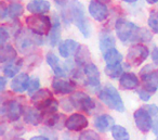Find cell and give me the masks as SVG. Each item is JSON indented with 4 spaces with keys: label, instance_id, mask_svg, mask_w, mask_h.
I'll use <instances>...</instances> for the list:
<instances>
[{
    "label": "cell",
    "instance_id": "6da1fadb",
    "mask_svg": "<svg viewBox=\"0 0 158 140\" xmlns=\"http://www.w3.org/2000/svg\"><path fill=\"white\" fill-rule=\"evenodd\" d=\"M117 37L123 44L129 42H148L152 40V34L145 28H140L134 23L125 19H119L115 24Z\"/></svg>",
    "mask_w": 158,
    "mask_h": 140
},
{
    "label": "cell",
    "instance_id": "7a4b0ae2",
    "mask_svg": "<svg viewBox=\"0 0 158 140\" xmlns=\"http://www.w3.org/2000/svg\"><path fill=\"white\" fill-rule=\"evenodd\" d=\"M68 14L70 20L74 22V24L78 27L80 33L86 38L90 37L91 26L89 20L86 16V11L82 3L78 0H72L68 5Z\"/></svg>",
    "mask_w": 158,
    "mask_h": 140
},
{
    "label": "cell",
    "instance_id": "3957f363",
    "mask_svg": "<svg viewBox=\"0 0 158 140\" xmlns=\"http://www.w3.org/2000/svg\"><path fill=\"white\" fill-rule=\"evenodd\" d=\"M16 48L23 55H28L35 50V47L44 44L41 36L36 35L29 29H20L15 35Z\"/></svg>",
    "mask_w": 158,
    "mask_h": 140
},
{
    "label": "cell",
    "instance_id": "277c9868",
    "mask_svg": "<svg viewBox=\"0 0 158 140\" xmlns=\"http://www.w3.org/2000/svg\"><path fill=\"white\" fill-rule=\"evenodd\" d=\"M99 99L110 109L115 110L117 112L125 111V103L121 99V96L113 85L108 84L104 86V88H102L99 94Z\"/></svg>",
    "mask_w": 158,
    "mask_h": 140
},
{
    "label": "cell",
    "instance_id": "5b68a950",
    "mask_svg": "<svg viewBox=\"0 0 158 140\" xmlns=\"http://www.w3.org/2000/svg\"><path fill=\"white\" fill-rule=\"evenodd\" d=\"M25 22H26V25L29 31H31L34 34L39 36L47 35V34L50 33L51 28H52V22H51L50 18L44 15V14L29 15L25 19Z\"/></svg>",
    "mask_w": 158,
    "mask_h": 140
},
{
    "label": "cell",
    "instance_id": "8992f818",
    "mask_svg": "<svg viewBox=\"0 0 158 140\" xmlns=\"http://www.w3.org/2000/svg\"><path fill=\"white\" fill-rule=\"evenodd\" d=\"M24 105L19 99H13L2 102L1 104V116H6L10 122H16L24 115Z\"/></svg>",
    "mask_w": 158,
    "mask_h": 140
},
{
    "label": "cell",
    "instance_id": "52a82bcc",
    "mask_svg": "<svg viewBox=\"0 0 158 140\" xmlns=\"http://www.w3.org/2000/svg\"><path fill=\"white\" fill-rule=\"evenodd\" d=\"M141 81L143 84V88L148 92H153L158 90V70L154 68L152 64L144 66L141 70Z\"/></svg>",
    "mask_w": 158,
    "mask_h": 140
},
{
    "label": "cell",
    "instance_id": "ba28073f",
    "mask_svg": "<svg viewBox=\"0 0 158 140\" xmlns=\"http://www.w3.org/2000/svg\"><path fill=\"white\" fill-rule=\"evenodd\" d=\"M70 101H72L74 109L85 111L89 114L92 113V111L95 110V107H97L94 100L84 91H76L75 94H73V96L70 97Z\"/></svg>",
    "mask_w": 158,
    "mask_h": 140
},
{
    "label": "cell",
    "instance_id": "9c48e42d",
    "mask_svg": "<svg viewBox=\"0 0 158 140\" xmlns=\"http://www.w3.org/2000/svg\"><path fill=\"white\" fill-rule=\"evenodd\" d=\"M149 55V50L145 45L135 44L132 45L127 52V61L130 65L139 66L147 59Z\"/></svg>",
    "mask_w": 158,
    "mask_h": 140
},
{
    "label": "cell",
    "instance_id": "30bf717a",
    "mask_svg": "<svg viewBox=\"0 0 158 140\" xmlns=\"http://www.w3.org/2000/svg\"><path fill=\"white\" fill-rule=\"evenodd\" d=\"M134 123H135L136 128L142 133H148L151 129H153V120L152 115L148 113L146 107H140L133 114Z\"/></svg>",
    "mask_w": 158,
    "mask_h": 140
},
{
    "label": "cell",
    "instance_id": "8fae6325",
    "mask_svg": "<svg viewBox=\"0 0 158 140\" xmlns=\"http://www.w3.org/2000/svg\"><path fill=\"white\" fill-rule=\"evenodd\" d=\"M84 74L86 75V86L93 92L100 89L101 83H100V71L98 66L93 63H88L84 66Z\"/></svg>",
    "mask_w": 158,
    "mask_h": 140
},
{
    "label": "cell",
    "instance_id": "7c38bea8",
    "mask_svg": "<svg viewBox=\"0 0 158 140\" xmlns=\"http://www.w3.org/2000/svg\"><path fill=\"white\" fill-rule=\"evenodd\" d=\"M24 12V7L20 2H11L6 6L5 3H1V10H0V16L1 20H16L20 18Z\"/></svg>",
    "mask_w": 158,
    "mask_h": 140
},
{
    "label": "cell",
    "instance_id": "4fadbf2b",
    "mask_svg": "<svg viewBox=\"0 0 158 140\" xmlns=\"http://www.w3.org/2000/svg\"><path fill=\"white\" fill-rule=\"evenodd\" d=\"M88 10L90 15L98 22H104L110 14V11H108L106 5L101 2L100 0H91L90 3H89Z\"/></svg>",
    "mask_w": 158,
    "mask_h": 140
},
{
    "label": "cell",
    "instance_id": "5bb4252c",
    "mask_svg": "<svg viewBox=\"0 0 158 140\" xmlns=\"http://www.w3.org/2000/svg\"><path fill=\"white\" fill-rule=\"evenodd\" d=\"M52 89L57 94H73L76 90V83L74 81L55 77L52 81Z\"/></svg>",
    "mask_w": 158,
    "mask_h": 140
},
{
    "label": "cell",
    "instance_id": "9a60e30c",
    "mask_svg": "<svg viewBox=\"0 0 158 140\" xmlns=\"http://www.w3.org/2000/svg\"><path fill=\"white\" fill-rule=\"evenodd\" d=\"M88 118L81 113H74L67 117L65 127L70 131H81L88 126Z\"/></svg>",
    "mask_w": 158,
    "mask_h": 140
},
{
    "label": "cell",
    "instance_id": "2e32d148",
    "mask_svg": "<svg viewBox=\"0 0 158 140\" xmlns=\"http://www.w3.org/2000/svg\"><path fill=\"white\" fill-rule=\"evenodd\" d=\"M79 48H80V46L76 40L66 39L59 45V53L61 55L62 58L68 59L72 55H74L75 53H77Z\"/></svg>",
    "mask_w": 158,
    "mask_h": 140
},
{
    "label": "cell",
    "instance_id": "e0dca14e",
    "mask_svg": "<svg viewBox=\"0 0 158 140\" xmlns=\"http://www.w3.org/2000/svg\"><path fill=\"white\" fill-rule=\"evenodd\" d=\"M94 126L100 133H107L115 126V120L108 114H101L94 120Z\"/></svg>",
    "mask_w": 158,
    "mask_h": 140
},
{
    "label": "cell",
    "instance_id": "ac0fdd59",
    "mask_svg": "<svg viewBox=\"0 0 158 140\" xmlns=\"http://www.w3.org/2000/svg\"><path fill=\"white\" fill-rule=\"evenodd\" d=\"M29 81H31V78L26 73H20L12 79L10 87H11L12 91L16 92V94H22L27 90Z\"/></svg>",
    "mask_w": 158,
    "mask_h": 140
},
{
    "label": "cell",
    "instance_id": "d6986e66",
    "mask_svg": "<svg viewBox=\"0 0 158 140\" xmlns=\"http://www.w3.org/2000/svg\"><path fill=\"white\" fill-rule=\"evenodd\" d=\"M26 9L31 13L41 15L50 11L51 5L48 0H31V2L27 3Z\"/></svg>",
    "mask_w": 158,
    "mask_h": 140
},
{
    "label": "cell",
    "instance_id": "ffe728a7",
    "mask_svg": "<svg viewBox=\"0 0 158 140\" xmlns=\"http://www.w3.org/2000/svg\"><path fill=\"white\" fill-rule=\"evenodd\" d=\"M140 85L139 77L134 73H123V76L119 78V86L123 90H133L136 89Z\"/></svg>",
    "mask_w": 158,
    "mask_h": 140
},
{
    "label": "cell",
    "instance_id": "44dd1931",
    "mask_svg": "<svg viewBox=\"0 0 158 140\" xmlns=\"http://www.w3.org/2000/svg\"><path fill=\"white\" fill-rule=\"evenodd\" d=\"M23 116H24V122L33 126H37L44 120L42 113L36 107H26Z\"/></svg>",
    "mask_w": 158,
    "mask_h": 140
},
{
    "label": "cell",
    "instance_id": "7402d4cb",
    "mask_svg": "<svg viewBox=\"0 0 158 140\" xmlns=\"http://www.w3.org/2000/svg\"><path fill=\"white\" fill-rule=\"evenodd\" d=\"M67 118L64 114H52L44 117V124L51 129H62L66 125Z\"/></svg>",
    "mask_w": 158,
    "mask_h": 140
},
{
    "label": "cell",
    "instance_id": "603a6c76",
    "mask_svg": "<svg viewBox=\"0 0 158 140\" xmlns=\"http://www.w3.org/2000/svg\"><path fill=\"white\" fill-rule=\"evenodd\" d=\"M18 58V52L11 45H5L0 48V62L2 64H9L14 62Z\"/></svg>",
    "mask_w": 158,
    "mask_h": 140
},
{
    "label": "cell",
    "instance_id": "cb8c5ba5",
    "mask_svg": "<svg viewBox=\"0 0 158 140\" xmlns=\"http://www.w3.org/2000/svg\"><path fill=\"white\" fill-rule=\"evenodd\" d=\"M47 63L50 65V68H52L53 73L55 74V76L56 77H64L66 75V71L65 68H63L61 66V64H60V60L59 58L56 57V55H54L53 52H49L48 55H47Z\"/></svg>",
    "mask_w": 158,
    "mask_h": 140
},
{
    "label": "cell",
    "instance_id": "d4e9b609",
    "mask_svg": "<svg viewBox=\"0 0 158 140\" xmlns=\"http://www.w3.org/2000/svg\"><path fill=\"white\" fill-rule=\"evenodd\" d=\"M49 35V44L51 47H55L61 40V35H62V31H61V23H60L59 19L56 16L53 18V23H52V28H51Z\"/></svg>",
    "mask_w": 158,
    "mask_h": 140
},
{
    "label": "cell",
    "instance_id": "484cf974",
    "mask_svg": "<svg viewBox=\"0 0 158 140\" xmlns=\"http://www.w3.org/2000/svg\"><path fill=\"white\" fill-rule=\"evenodd\" d=\"M51 98H53L52 92L44 88V89H39L35 94L31 96V102L35 105L36 109H39L44 102H47Z\"/></svg>",
    "mask_w": 158,
    "mask_h": 140
},
{
    "label": "cell",
    "instance_id": "4316f807",
    "mask_svg": "<svg viewBox=\"0 0 158 140\" xmlns=\"http://www.w3.org/2000/svg\"><path fill=\"white\" fill-rule=\"evenodd\" d=\"M23 66V60L22 59H16L14 62L9 64H6L2 68V72L5 77H8V78H12V77H15L16 75L20 74V70Z\"/></svg>",
    "mask_w": 158,
    "mask_h": 140
},
{
    "label": "cell",
    "instance_id": "83f0119b",
    "mask_svg": "<svg viewBox=\"0 0 158 140\" xmlns=\"http://www.w3.org/2000/svg\"><path fill=\"white\" fill-rule=\"evenodd\" d=\"M103 59L107 65H118L123 62V55L116 48H113L103 53Z\"/></svg>",
    "mask_w": 158,
    "mask_h": 140
},
{
    "label": "cell",
    "instance_id": "f1b7e54d",
    "mask_svg": "<svg viewBox=\"0 0 158 140\" xmlns=\"http://www.w3.org/2000/svg\"><path fill=\"white\" fill-rule=\"evenodd\" d=\"M115 48V38L110 34H104L101 36L100 39V49L103 53H105L106 51L110 50V49Z\"/></svg>",
    "mask_w": 158,
    "mask_h": 140
},
{
    "label": "cell",
    "instance_id": "f546056e",
    "mask_svg": "<svg viewBox=\"0 0 158 140\" xmlns=\"http://www.w3.org/2000/svg\"><path fill=\"white\" fill-rule=\"evenodd\" d=\"M104 71H105V74L110 78H120L123 74V66L121 64H118V65H106Z\"/></svg>",
    "mask_w": 158,
    "mask_h": 140
},
{
    "label": "cell",
    "instance_id": "4dcf8cb0",
    "mask_svg": "<svg viewBox=\"0 0 158 140\" xmlns=\"http://www.w3.org/2000/svg\"><path fill=\"white\" fill-rule=\"evenodd\" d=\"M90 60V55H89V51L86 47H81L79 48V50L76 53V62L79 66H85L86 64L90 63L89 62Z\"/></svg>",
    "mask_w": 158,
    "mask_h": 140
},
{
    "label": "cell",
    "instance_id": "1f68e13d",
    "mask_svg": "<svg viewBox=\"0 0 158 140\" xmlns=\"http://www.w3.org/2000/svg\"><path fill=\"white\" fill-rule=\"evenodd\" d=\"M112 136L115 140H129L130 136L129 133L125 127L120 125H115L114 128L112 129Z\"/></svg>",
    "mask_w": 158,
    "mask_h": 140
},
{
    "label": "cell",
    "instance_id": "d6a6232c",
    "mask_svg": "<svg viewBox=\"0 0 158 140\" xmlns=\"http://www.w3.org/2000/svg\"><path fill=\"white\" fill-rule=\"evenodd\" d=\"M147 23H148L149 28L158 35V10H152Z\"/></svg>",
    "mask_w": 158,
    "mask_h": 140
},
{
    "label": "cell",
    "instance_id": "836d02e7",
    "mask_svg": "<svg viewBox=\"0 0 158 140\" xmlns=\"http://www.w3.org/2000/svg\"><path fill=\"white\" fill-rule=\"evenodd\" d=\"M39 87H40V81L37 76H33L29 81V84H28V88H27V92L28 94L33 96L35 94L36 92L39 90Z\"/></svg>",
    "mask_w": 158,
    "mask_h": 140
},
{
    "label": "cell",
    "instance_id": "e575fe53",
    "mask_svg": "<svg viewBox=\"0 0 158 140\" xmlns=\"http://www.w3.org/2000/svg\"><path fill=\"white\" fill-rule=\"evenodd\" d=\"M78 140H101V137L98 133H95L94 130H85L81 133V135L79 136Z\"/></svg>",
    "mask_w": 158,
    "mask_h": 140
},
{
    "label": "cell",
    "instance_id": "d590c367",
    "mask_svg": "<svg viewBox=\"0 0 158 140\" xmlns=\"http://www.w3.org/2000/svg\"><path fill=\"white\" fill-rule=\"evenodd\" d=\"M10 37V34H9V31H7L5 26H1L0 27V45L1 46H5L6 42H8Z\"/></svg>",
    "mask_w": 158,
    "mask_h": 140
},
{
    "label": "cell",
    "instance_id": "8d00e7d4",
    "mask_svg": "<svg viewBox=\"0 0 158 140\" xmlns=\"http://www.w3.org/2000/svg\"><path fill=\"white\" fill-rule=\"evenodd\" d=\"M138 94H139V97H140L141 100L145 101V102H147V101L151 99V96H152L151 92H148L147 90H145L144 88L138 89Z\"/></svg>",
    "mask_w": 158,
    "mask_h": 140
},
{
    "label": "cell",
    "instance_id": "74e56055",
    "mask_svg": "<svg viewBox=\"0 0 158 140\" xmlns=\"http://www.w3.org/2000/svg\"><path fill=\"white\" fill-rule=\"evenodd\" d=\"M146 110L148 111V113L151 114L152 116H155L158 114V107L156 104H149L146 107Z\"/></svg>",
    "mask_w": 158,
    "mask_h": 140
},
{
    "label": "cell",
    "instance_id": "f35d334b",
    "mask_svg": "<svg viewBox=\"0 0 158 140\" xmlns=\"http://www.w3.org/2000/svg\"><path fill=\"white\" fill-rule=\"evenodd\" d=\"M152 60L156 65H158V47L154 48L153 51H152Z\"/></svg>",
    "mask_w": 158,
    "mask_h": 140
},
{
    "label": "cell",
    "instance_id": "ab89813d",
    "mask_svg": "<svg viewBox=\"0 0 158 140\" xmlns=\"http://www.w3.org/2000/svg\"><path fill=\"white\" fill-rule=\"evenodd\" d=\"M0 90L1 92L5 91V88H6V85H7V81H6V77L5 76H1L0 77Z\"/></svg>",
    "mask_w": 158,
    "mask_h": 140
},
{
    "label": "cell",
    "instance_id": "60d3db41",
    "mask_svg": "<svg viewBox=\"0 0 158 140\" xmlns=\"http://www.w3.org/2000/svg\"><path fill=\"white\" fill-rule=\"evenodd\" d=\"M54 2L56 3L59 7H65L66 5L68 3V0H54Z\"/></svg>",
    "mask_w": 158,
    "mask_h": 140
},
{
    "label": "cell",
    "instance_id": "b9f144b4",
    "mask_svg": "<svg viewBox=\"0 0 158 140\" xmlns=\"http://www.w3.org/2000/svg\"><path fill=\"white\" fill-rule=\"evenodd\" d=\"M153 133H155L156 136L158 137V117L157 120L154 122V125H153Z\"/></svg>",
    "mask_w": 158,
    "mask_h": 140
},
{
    "label": "cell",
    "instance_id": "7bdbcfd3",
    "mask_svg": "<svg viewBox=\"0 0 158 140\" xmlns=\"http://www.w3.org/2000/svg\"><path fill=\"white\" fill-rule=\"evenodd\" d=\"M31 140H49L47 137L44 136H35V137H31Z\"/></svg>",
    "mask_w": 158,
    "mask_h": 140
},
{
    "label": "cell",
    "instance_id": "ee69618b",
    "mask_svg": "<svg viewBox=\"0 0 158 140\" xmlns=\"http://www.w3.org/2000/svg\"><path fill=\"white\" fill-rule=\"evenodd\" d=\"M147 3H149V5H154V3H157L158 0H146Z\"/></svg>",
    "mask_w": 158,
    "mask_h": 140
},
{
    "label": "cell",
    "instance_id": "f6af8a7d",
    "mask_svg": "<svg viewBox=\"0 0 158 140\" xmlns=\"http://www.w3.org/2000/svg\"><path fill=\"white\" fill-rule=\"evenodd\" d=\"M123 1L127 3H134V2H136L138 0H123Z\"/></svg>",
    "mask_w": 158,
    "mask_h": 140
},
{
    "label": "cell",
    "instance_id": "bcb514c9",
    "mask_svg": "<svg viewBox=\"0 0 158 140\" xmlns=\"http://www.w3.org/2000/svg\"><path fill=\"white\" fill-rule=\"evenodd\" d=\"M101 2H103V3H108V2H110V0H100Z\"/></svg>",
    "mask_w": 158,
    "mask_h": 140
},
{
    "label": "cell",
    "instance_id": "7dc6e473",
    "mask_svg": "<svg viewBox=\"0 0 158 140\" xmlns=\"http://www.w3.org/2000/svg\"><path fill=\"white\" fill-rule=\"evenodd\" d=\"M12 140H24V139H22V138H15V139H12Z\"/></svg>",
    "mask_w": 158,
    "mask_h": 140
},
{
    "label": "cell",
    "instance_id": "c3c4849f",
    "mask_svg": "<svg viewBox=\"0 0 158 140\" xmlns=\"http://www.w3.org/2000/svg\"><path fill=\"white\" fill-rule=\"evenodd\" d=\"M156 140H158V137H157V139H156Z\"/></svg>",
    "mask_w": 158,
    "mask_h": 140
}]
</instances>
